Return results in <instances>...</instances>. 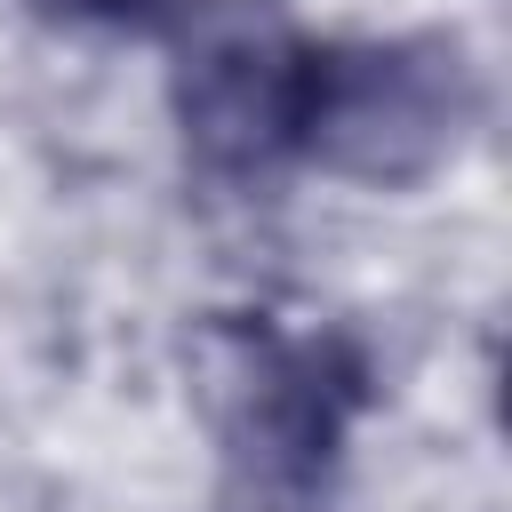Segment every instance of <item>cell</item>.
Listing matches in <instances>:
<instances>
[{"mask_svg":"<svg viewBox=\"0 0 512 512\" xmlns=\"http://www.w3.org/2000/svg\"><path fill=\"white\" fill-rule=\"evenodd\" d=\"M216 448L240 512H312L352 424L376 400L368 344L344 328H224L216 336Z\"/></svg>","mask_w":512,"mask_h":512,"instance_id":"6da1fadb","label":"cell"},{"mask_svg":"<svg viewBox=\"0 0 512 512\" xmlns=\"http://www.w3.org/2000/svg\"><path fill=\"white\" fill-rule=\"evenodd\" d=\"M472 120H480V72L456 32L312 40L296 160L368 192H408L464 152Z\"/></svg>","mask_w":512,"mask_h":512,"instance_id":"7a4b0ae2","label":"cell"},{"mask_svg":"<svg viewBox=\"0 0 512 512\" xmlns=\"http://www.w3.org/2000/svg\"><path fill=\"white\" fill-rule=\"evenodd\" d=\"M312 32L280 0H192L168 24V112L184 152L224 184H264L304 136Z\"/></svg>","mask_w":512,"mask_h":512,"instance_id":"3957f363","label":"cell"},{"mask_svg":"<svg viewBox=\"0 0 512 512\" xmlns=\"http://www.w3.org/2000/svg\"><path fill=\"white\" fill-rule=\"evenodd\" d=\"M24 8L64 32H168L192 0H24Z\"/></svg>","mask_w":512,"mask_h":512,"instance_id":"277c9868","label":"cell"}]
</instances>
